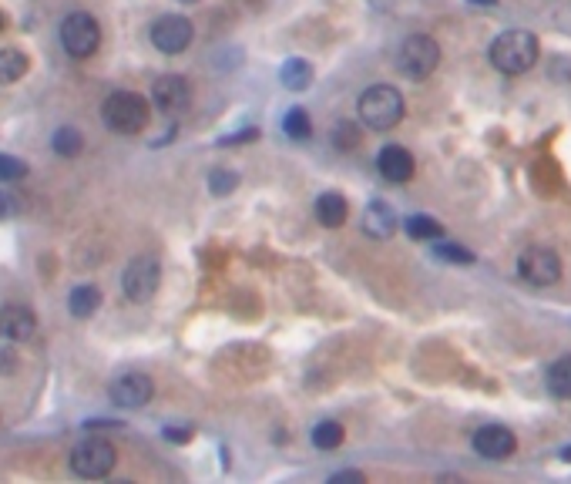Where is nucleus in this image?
Listing matches in <instances>:
<instances>
[{
  "label": "nucleus",
  "mask_w": 571,
  "mask_h": 484,
  "mask_svg": "<svg viewBox=\"0 0 571 484\" xmlns=\"http://www.w3.org/2000/svg\"><path fill=\"white\" fill-rule=\"evenodd\" d=\"M487 55H491V65H495L501 75H525L527 67H535L541 47L535 34L505 31L501 37H495V45H491Z\"/></svg>",
  "instance_id": "obj_1"
},
{
  "label": "nucleus",
  "mask_w": 571,
  "mask_h": 484,
  "mask_svg": "<svg viewBox=\"0 0 571 484\" xmlns=\"http://www.w3.org/2000/svg\"><path fill=\"white\" fill-rule=\"evenodd\" d=\"M360 118L366 128L374 132H390L394 125H400L404 118V95L390 85H374L360 95Z\"/></svg>",
  "instance_id": "obj_2"
},
{
  "label": "nucleus",
  "mask_w": 571,
  "mask_h": 484,
  "mask_svg": "<svg viewBox=\"0 0 571 484\" xmlns=\"http://www.w3.org/2000/svg\"><path fill=\"white\" fill-rule=\"evenodd\" d=\"M101 118L111 132L118 135H138L148 125V101L135 91H115L101 105Z\"/></svg>",
  "instance_id": "obj_3"
},
{
  "label": "nucleus",
  "mask_w": 571,
  "mask_h": 484,
  "mask_svg": "<svg viewBox=\"0 0 571 484\" xmlns=\"http://www.w3.org/2000/svg\"><path fill=\"white\" fill-rule=\"evenodd\" d=\"M440 65V47L434 37L427 34H414V37H406L404 47H400V57H396V67L404 71L406 77H414V81H424L437 71Z\"/></svg>",
  "instance_id": "obj_4"
},
{
  "label": "nucleus",
  "mask_w": 571,
  "mask_h": 484,
  "mask_svg": "<svg viewBox=\"0 0 571 484\" xmlns=\"http://www.w3.org/2000/svg\"><path fill=\"white\" fill-rule=\"evenodd\" d=\"M115 461H118V454H115V448L105 438H85L71 451V471L77 478H88V481L105 478L115 468Z\"/></svg>",
  "instance_id": "obj_5"
},
{
  "label": "nucleus",
  "mask_w": 571,
  "mask_h": 484,
  "mask_svg": "<svg viewBox=\"0 0 571 484\" xmlns=\"http://www.w3.org/2000/svg\"><path fill=\"white\" fill-rule=\"evenodd\" d=\"M61 45L71 57H88L98 51L101 45V27L98 21L85 11H75L67 14L65 21H61Z\"/></svg>",
  "instance_id": "obj_6"
},
{
  "label": "nucleus",
  "mask_w": 571,
  "mask_h": 484,
  "mask_svg": "<svg viewBox=\"0 0 571 484\" xmlns=\"http://www.w3.org/2000/svg\"><path fill=\"white\" fill-rule=\"evenodd\" d=\"M517 273L531 287H555L561 279V259L548 246H531V249L517 256Z\"/></svg>",
  "instance_id": "obj_7"
},
{
  "label": "nucleus",
  "mask_w": 571,
  "mask_h": 484,
  "mask_svg": "<svg viewBox=\"0 0 571 484\" xmlns=\"http://www.w3.org/2000/svg\"><path fill=\"white\" fill-rule=\"evenodd\" d=\"M162 283V266L155 256H135L125 276H121V287H125V297L135 299V303H148L155 297V289Z\"/></svg>",
  "instance_id": "obj_8"
},
{
  "label": "nucleus",
  "mask_w": 571,
  "mask_h": 484,
  "mask_svg": "<svg viewBox=\"0 0 571 484\" xmlns=\"http://www.w3.org/2000/svg\"><path fill=\"white\" fill-rule=\"evenodd\" d=\"M152 45L162 55H178L192 45V21L182 14H165L152 24Z\"/></svg>",
  "instance_id": "obj_9"
},
{
  "label": "nucleus",
  "mask_w": 571,
  "mask_h": 484,
  "mask_svg": "<svg viewBox=\"0 0 571 484\" xmlns=\"http://www.w3.org/2000/svg\"><path fill=\"white\" fill-rule=\"evenodd\" d=\"M111 400L118 404V408H145L148 400H152L155 394V384H152V377H145V374H121L115 384H111Z\"/></svg>",
  "instance_id": "obj_10"
},
{
  "label": "nucleus",
  "mask_w": 571,
  "mask_h": 484,
  "mask_svg": "<svg viewBox=\"0 0 571 484\" xmlns=\"http://www.w3.org/2000/svg\"><path fill=\"white\" fill-rule=\"evenodd\" d=\"M517 448L515 434L507 428H501V424H487V428H481L477 434H474V451L481 454V458H487V461H505V458H511Z\"/></svg>",
  "instance_id": "obj_11"
},
{
  "label": "nucleus",
  "mask_w": 571,
  "mask_h": 484,
  "mask_svg": "<svg viewBox=\"0 0 571 484\" xmlns=\"http://www.w3.org/2000/svg\"><path fill=\"white\" fill-rule=\"evenodd\" d=\"M152 98H155V108H162V111H168V115H175V111H182L188 105V98H192V88H188L185 77L165 75V77H158V81H155Z\"/></svg>",
  "instance_id": "obj_12"
},
{
  "label": "nucleus",
  "mask_w": 571,
  "mask_h": 484,
  "mask_svg": "<svg viewBox=\"0 0 571 484\" xmlns=\"http://www.w3.org/2000/svg\"><path fill=\"white\" fill-rule=\"evenodd\" d=\"M37 327V319H34V309L24 307V303H7V307H0V337H7V340H27Z\"/></svg>",
  "instance_id": "obj_13"
},
{
  "label": "nucleus",
  "mask_w": 571,
  "mask_h": 484,
  "mask_svg": "<svg viewBox=\"0 0 571 484\" xmlns=\"http://www.w3.org/2000/svg\"><path fill=\"white\" fill-rule=\"evenodd\" d=\"M376 168L386 182H410L414 178V155L400 148V145H386L380 158H376Z\"/></svg>",
  "instance_id": "obj_14"
},
{
  "label": "nucleus",
  "mask_w": 571,
  "mask_h": 484,
  "mask_svg": "<svg viewBox=\"0 0 571 484\" xmlns=\"http://www.w3.org/2000/svg\"><path fill=\"white\" fill-rule=\"evenodd\" d=\"M396 229V216L386 202H370L366 206V216H363V232L370 239H390Z\"/></svg>",
  "instance_id": "obj_15"
},
{
  "label": "nucleus",
  "mask_w": 571,
  "mask_h": 484,
  "mask_svg": "<svg viewBox=\"0 0 571 484\" xmlns=\"http://www.w3.org/2000/svg\"><path fill=\"white\" fill-rule=\"evenodd\" d=\"M346 216H350V206H346V198H343L340 192H326V196L316 198V219H319V226H326V229H336V226H343V222H346Z\"/></svg>",
  "instance_id": "obj_16"
},
{
  "label": "nucleus",
  "mask_w": 571,
  "mask_h": 484,
  "mask_svg": "<svg viewBox=\"0 0 571 484\" xmlns=\"http://www.w3.org/2000/svg\"><path fill=\"white\" fill-rule=\"evenodd\" d=\"M548 390L558 400H571V353L568 357H561V360L551 363L548 370Z\"/></svg>",
  "instance_id": "obj_17"
},
{
  "label": "nucleus",
  "mask_w": 571,
  "mask_h": 484,
  "mask_svg": "<svg viewBox=\"0 0 571 484\" xmlns=\"http://www.w3.org/2000/svg\"><path fill=\"white\" fill-rule=\"evenodd\" d=\"M27 75V57L17 47H4L0 51V85H14Z\"/></svg>",
  "instance_id": "obj_18"
},
{
  "label": "nucleus",
  "mask_w": 571,
  "mask_h": 484,
  "mask_svg": "<svg viewBox=\"0 0 571 484\" xmlns=\"http://www.w3.org/2000/svg\"><path fill=\"white\" fill-rule=\"evenodd\" d=\"M279 81H283L289 91H303L313 85V67L306 65V61H299V57H293V61H286L283 71H279Z\"/></svg>",
  "instance_id": "obj_19"
},
{
  "label": "nucleus",
  "mask_w": 571,
  "mask_h": 484,
  "mask_svg": "<svg viewBox=\"0 0 571 484\" xmlns=\"http://www.w3.org/2000/svg\"><path fill=\"white\" fill-rule=\"evenodd\" d=\"M101 307V293L95 287H77L67 299V309H71V317L77 319H88L95 309Z\"/></svg>",
  "instance_id": "obj_20"
},
{
  "label": "nucleus",
  "mask_w": 571,
  "mask_h": 484,
  "mask_svg": "<svg viewBox=\"0 0 571 484\" xmlns=\"http://www.w3.org/2000/svg\"><path fill=\"white\" fill-rule=\"evenodd\" d=\"M406 236L420 242H434L444 236V226L437 219H430V216H410L406 219Z\"/></svg>",
  "instance_id": "obj_21"
},
{
  "label": "nucleus",
  "mask_w": 571,
  "mask_h": 484,
  "mask_svg": "<svg viewBox=\"0 0 571 484\" xmlns=\"http://www.w3.org/2000/svg\"><path fill=\"white\" fill-rule=\"evenodd\" d=\"M343 424H336V420H323V424H316V430H313V444H316L319 451H333V448H340L343 444Z\"/></svg>",
  "instance_id": "obj_22"
},
{
  "label": "nucleus",
  "mask_w": 571,
  "mask_h": 484,
  "mask_svg": "<svg viewBox=\"0 0 571 484\" xmlns=\"http://www.w3.org/2000/svg\"><path fill=\"white\" fill-rule=\"evenodd\" d=\"M283 132L289 135V138L303 142V138H309V135H313V121H309V115L303 108H293L283 118Z\"/></svg>",
  "instance_id": "obj_23"
},
{
  "label": "nucleus",
  "mask_w": 571,
  "mask_h": 484,
  "mask_svg": "<svg viewBox=\"0 0 571 484\" xmlns=\"http://www.w3.org/2000/svg\"><path fill=\"white\" fill-rule=\"evenodd\" d=\"M55 152L65 155V158H75L77 152H81V145H85V138L75 132V128H57L55 132Z\"/></svg>",
  "instance_id": "obj_24"
},
{
  "label": "nucleus",
  "mask_w": 571,
  "mask_h": 484,
  "mask_svg": "<svg viewBox=\"0 0 571 484\" xmlns=\"http://www.w3.org/2000/svg\"><path fill=\"white\" fill-rule=\"evenodd\" d=\"M24 176H27V166H24L21 158L0 152V182H21Z\"/></svg>",
  "instance_id": "obj_25"
},
{
  "label": "nucleus",
  "mask_w": 571,
  "mask_h": 484,
  "mask_svg": "<svg viewBox=\"0 0 571 484\" xmlns=\"http://www.w3.org/2000/svg\"><path fill=\"white\" fill-rule=\"evenodd\" d=\"M209 186L215 196H229L232 188H239V176L229 172V168H215V172L209 176Z\"/></svg>",
  "instance_id": "obj_26"
},
{
  "label": "nucleus",
  "mask_w": 571,
  "mask_h": 484,
  "mask_svg": "<svg viewBox=\"0 0 571 484\" xmlns=\"http://www.w3.org/2000/svg\"><path fill=\"white\" fill-rule=\"evenodd\" d=\"M434 256H437V259H447V263H474V253L454 246V242H437V246H434Z\"/></svg>",
  "instance_id": "obj_27"
},
{
  "label": "nucleus",
  "mask_w": 571,
  "mask_h": 484,
  "mask_svg": "<svg viewBox=\"0 0 571 484\" xmlns=\"http://www.w3.org/2000/svg\"><path fill=\"white\" fill-rule=\"evenodd\" d=\"M165 438L175 440V444H185V440L192 438V430L188 428H165Z\"/></svg>",
  "instance_id": "obj_28"
},
{
  "label": "nucleus",
  "mask_w": 571,
  "mask_h": 484,
  "mask_svg": "<svg viewBox=\"0 0 571 484\" xmlns=\"http://www.w3.org/2000/svg\"><path fill=\"white\" fill-rule=\"evenodd\" d=\"M255 138V128H245V132H235L232 138H222V145H235V142H253Z\"/></svg>",
  "instance_id": "obj_29"
},
{
  "label": "nucleus",
  "mask_w": 571,
  "mask_h": 484,
  "mask_svg": "<svg viewBox=\"0 0 571 484\" xmlns=\"http://www.w3.org/2000/svg\"><path fill=\"white\" fill-rule=\"evenodd\" d=\"M340 481H363V474H360V471H343V474H333V484H340Z\"/></svg>",
  "instance_id": "obj_30"
},
{
  "label": "nucleus",
  "mask_w": 571,
  "mask_h": 484,
  "mask_svg": "<svg viewBox=\"0 0 571 484\" xmlns=\"http://www.w3.org/2000/svg\"><path fill=\"white\" fill-rule=\"evenodd\" d=\"M4 370H14V353L11 350L0 353V374H4Z\"/></svg>",
  "instance_id": "obj_31"
},
{
  "label": "nucleus",
  "mask_w": 571,
  "mask_h": 484,
  "mask_svg": "<svg viewBox=\"0 0 571 484\" xmlns=\"http://www.w3.org/2000/svg\"><path fill=\"white\" fill-rule=\"evenodd\" d=\"M7 216V202H4V196H0V219Z\"/></svg>",
  "instance_id": "obj_32"
},
{
  "label": "nucleus",
  "mask_w": 571,
  "mask_h": 484,
  "mask_svg": "<svg viewBox=\"0 0 571 484\" xmlns=\"http://www.w3.org/2000/svg\"><path fill=\"white\" fill-rule=\"evenodd\" d=\"M471 4H484V7H491V4H495V0H471Z\"/></svg>",
  "instance_id": "obj_33"
},
{
  "label": "nucleus",
  "mask_w": 571,
  "mask_h": 484,
  "mask_svg": "<svg viewBox=\"0 0 571 484\" xmlns=\"http://www.w3.org/2000/svg\"><path fill=\"white\" fill-rule=\"evenodd\" d=\"M565 461H571V448H568V451H565Z\"/></svg>",
  "instance_id": "obj_34"
},
{
  "label": "nucleus",
  "mask_w": 571,
  "mask_h": 484,
  "mask_svg": "<svg viewBox=\"0 0 571 484\" xmlns=\"http://www.w3.org/2000/svg\"><path fill=\"white\" fill-rule=\"evenodd\" d=\"M182 4H192V0H182Z\"/></svg>",
  "instance_id": "obj_35"
},
{
  "label": "nucleus",
  "mask_w": 571,
  "mask_h": 484,
  "mask_svg": "<svg viewBox=\"0 0 571 484\" xmlns=\"http://www.w3.org/2000/svg\"><path fill=\"white\" fill-rule=\"evenodd\" d=\"M0 24H4V17H0Z\"/></svg>",
  "instance_id": "obj_36"
}]
</instances>
